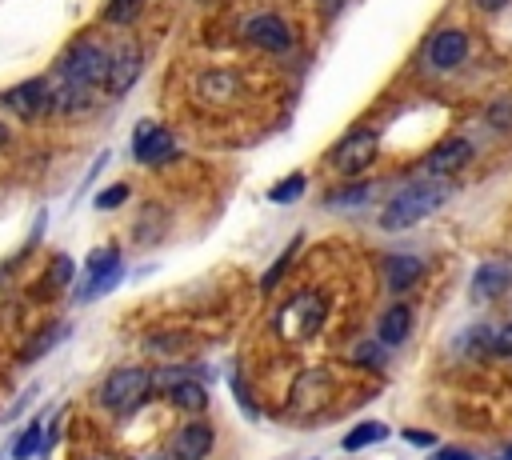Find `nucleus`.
<instances>
[{
  "label": "nucleus",
  "mask_w": 512,
  "mask_h": 460,
  "mask_svg": "<svg viewBox=\"0 0 512 460\" xmlns=\"http://www.w3.org/2000/svg\"><path fill=\"white\" fill-rule=\"evenodd\" d=\"M108 72H112V56L100 40H72L64 48V56L56 60L52 80V112H84L96 96V88H108Z\"/></svg>",
  "instance_id": "f257e3e1"
},
{
  "label": "nucleus",
  "mask_w": 512,
  "mask_h": 460,
  "mask_svg": "<svg viewBox=\"0 0 512 460\" xmlns=\"http://www.w3.org/2000/svg\"><path fill=\"white\" fill-rule=\"evenodd\" d=\"M448 184L444 180H416V184H408V188H400L388 204H384V212H380V228L384 232H400V228H412V224H420L424 216H432L444 200H448Z\"/></svg>",
  "instance_id": "f03ea898"
},
{
  "label": "nucleus",
  "mask_w": 512,
  "mask_h": 460,
  "mask_svg": "<svg viewBox=\"0 0 512 460\" xmlns=\"http://www.w3.org/2000/svg\"><path fill=\"white\" fill-rule=\"evenodd\" d=\"M152 392H156V376L148 368H140V364H124V368L104 376L100 408L112 412V416H132L152 400Z\"/></svg>",
  "instance_id": "7ed1b4c3"
},
{
  "label": "nucleus",
  "mask_w": 512,
  "mask_h": 460,
  "mask_svg": "<svg viewBox=\"0 0 512 460\" xmlns=\"http://www.w3.org/2000/svg\"><path fill=\"white\" fill-rule=\"evenodd\" d=\"M324 296L320 292H296L280 312H276V332L284 336V340H292V344H300V340H312L316 332H320V324H324Z\"/></svg>",
  "instance_id": "20e7f679"
},
{
  "label": "nucleus",
  "mask_w": 512,
  "mask_h": 460,
  "mask_svg": "<svg viewBox=\"0 0 512 460\" xmlns=\"http://www.w3.org/2000/svg\"><path fill=\"white\" fill-rule=\"evenodd\" d=\"M156 388H164V396H168V404L176 412L200 416L208 408V388L188 368H164V372H156Z\"/></svg>",
  "instance_id": "39448f33"
},
{
  "label": "nucleus",
  "mask_w": 512,
  "mask_h": 460,
  "mask_svg": "<svg viewBox=\"0 0 512 460\" xmlns=\"http://www.w3.org/2000/svg\"><path fill=\"white\" fill-rule=\"evenodd\" d=\"M4 108L20 120H44V116H56L52 112V80L48 76H36V80H24L16 88L4 92Z\"/></svg>",
  "instance_id": "423d86ee"
},
{
  "label": "nucleus",
  "mask_w": 512,
  "mask_h": 460,
  "mask_svg": "<svg viewBox=\"0 0 512 460\" xmlns=\"http://www.w3.org/2000/svg\"><path fill=\"white\" fill-rule=\"evenodd\" d=\"M376 148H380V140H376L372 128H352V132L332 148V168L344 172V176H360V172L376 160Z\"/></svg>",
  "instance_id": "0eeeda50"
},
{
  "label": "nucleus",
  "mask_w": 512,
  "mask_h": 460,
  "mask_svg": "<svg viewBox=\"0 0 512 460\" xmlns=\"http://www.w3.org/2000/svg\"><path fill=\"white\" fill-rule=\"evenodd\" d=\"M120 248L116 244H104V248H92L88 252V264H84V288H80V300H96V296H104V292H112L116 288V280H120Z\"/></svg>",
  "instance_id": "6e6552de"
},
{
  "label": "nucleus",
  "mask_w": 512,
  "mask_h": 460,
  "mask_svg": "<svg viewBox=\"0 0 512 460\" xmlns=\"http://www.w3.org/2000/svg\"><path fill=\"white\" fill-rule=\"evenodd\" d=\"M244 40L256 44V48H264V52H272V56H280V52H292L296 32L288 28L284 16H276V12H260V16H252V20L244 24Z\"/></svg>",
  "instance_id": "1a4fd4ad"
},
{
  "label": "nucleus",
  "mask_w": 512,
  "mask_h": 460,
  "mask_svg": "<svg viewBox=\"0 0 512 460\" xmlns=\"http://www.w3.org/2000/svg\"><path fill=\"white\" fill-rule=\"evenodd\" d=\"M212 448H216V432H212V424H204L200 416L184 420V424L172 432V440H168V456H172V460H208Z\"/></svg>",
  "instance_id": "9d476101"
},
{
  "label": "nucleus",
  "mask_w": 512,
  "mask_h": 460,
  "mask_svg": "<svg viewBox=\"0 0 512 460\" xmlns=\"http://www.w3.org/2000/svg\"><path fill=\"white\" fill-rule=\"evenodd\" d=\"M468 32L464 28H440L428 44H424V60L436 68V72H448V68H460L468 60Z\"/></svg>",
  "instance_id": "9b49d317"
},
{
  "label": "nucleus",
  "mask_w": 512,
  "mask_h": 460,
  "mask_svg": "<svg viewBox=\"0 0 512 460\" xmlns=\"http://www.w3.org/2000/svg\"><path fill=\"white\" fill-rule=\"evenodd\" d=\"M132 156H136L140 164H148V168L168 164V160L176 156V140H172V132L160 128V124H140L136 136H132Z\"/></svg>",
  "instance_id": "f8f14e48"
},
{
  "label": "nucleus",
  "mask_w": 512,
  "mask_h": 460,
  "mask_svg": "<svg viewBox=\"0 0 512 460\" xmlns=\"http://www.w3.org/2000/svg\"><path fill=\"white\" fill-rule=\"evenodd\" d=\"M468 160H472V144L460 140V136H452V140H440V144L428 152L424 168H428L432 176H452V172H460Z\"/></svg>",
  "instance_id": "ddd939ff"
},
{
  "label": "nucleus",
  "mask_w": 512,
  "mask_h": 460,
  "mask_svg": "<svg viewBox=\"0 0 512 460\" xmlns=\"http://www.w3.org/2000/svg\"><path fill=\"white\" fill-rule=\"evenodd\" d=\"M140 68H144L140 44H124V48H116V56H112V72H108V92H112V96H124V92L136 84Z\"/></svg>",
  "instance_id": "4468645a"
},
{
  "label": "nucleus",
  "mask_w": 512,
  "mask_h": 460,
  "mask_svg": "<svg viewBox=\"0 0 512 460\" xmlns=\"http://www.w3.org/2000/svg\"><path fill=\"white\" fill-rule=\"evenodd\" d=\"M420 276H424V260H420V256H408V252L384 256V284H388L392 292H408Z\"/></svg>",
  "instance_id": "2eb2a0df"
},
{
  "label": "nucleus",
  "mask_w": 512,
  "mask_h": 460,
  "mask_svg": "<svg viewBox=\"0 0 512 460\" xmlns=\"http://www.w3.org/2000/svg\"><path fill=\"white\" fill-rule=\"evenodd\" d=\"M408 332H412V308H408V304H392V308H384V316H380V324H376L380 344L396 348V344L408 340Z\"/></svg>",
  "instance_id": "dca6fc26"
},
{
  "label": "nucleus",
  "mask_w": 512,
  "mask_h": 460,
  "mask_svg": "<svg viewBox=\"0 0 512 460\" xmlns=\"http://www.w3.org/2000/svg\"><path fill=\"white\" fill-rule=\"evenodd\" d=\"M508 284H512L508 268H504V264H496V260H488V264H480V268H476V276H472V296H476V300H496Z\"/></svg>",
  "instance_id": "f3484780"
},
{
  "label": "nucleus",
  "mask_w": 512,
  "mask_h": 460,
  "mask_svg": "<svg viewBox=\"0 0 512 460\" xmlns=\"http://www.w3.org/2000/svg\"><path fill=\"white\" fill-rule=\"evenodd\" d=\"M380 440H388V424H380V420H364V424H356V428L344 432L340 448H344V452H360V448L380 444Z\"/></svg>",
  "instance_id": "a211bd4d"
},
{
  "label": "nucleus",
  "mask_w": 512,
  "mask_h": 460,
  "mask_svg": "<svg viewBox=\"0 0 512 460\" xmlns=\"http://www.w3.org/2000/svg\"><path fill=\"white\" fill-rule=\"evenodd\" d=\"M44 444H48V440H44V428H40V420H32V424L20 428V436H16V444H12V460H32Z\"/></svg>",
  "instance_id": "6ab92c4d"
},
{
  "label": "nucleus",
  "mask_w": 512,
  "mask_h": 460,
  "mask_svg": "<svg viewBox=\"0 0 512 460\" xmlns=\"http://www.w3.org/2000/svg\"><path fill=\"white\" fill-rule=\"evenodd\" d=\"M44 288H40V296H52V292H60V288H68L72 284V256L68 252H56L52 256V268L44 272Z\"/></svg>",
  "instance_id": "aec40b11"
},
{
  "label": "nucleus",
  "mask_w": 512,
  "mask_h": 460,
  "mask_svg": "<svg viewBox=\"0 0 512 460\" xmlns=\"http://www.w3.org/2000/svg\"><path fill=\"white\" fill-rule=\"evenodd\" d=\"M296 248H300V240H292V244H288V248L276 256V264H272V268L260 276V292H272V288L284 280V272H288V264H292V256H296Z\"/></svg>",
  "instance_id": "412c9836"
},
{
  "label": "nucleus",
  "mask_w": 512,
  "mask_h": 460,
  "mask_svg": "<svg viewBox=\"0 0 512 460\" xmlns=\"http://www.w3.org/2000/svg\"><path fill=\"white\" fill-rule=\"evenodd\" d=\"M140 8H144V0H108V8H104V20L108 24H132L136 16H140Z\"/></svg>",
  "instance_id": "4be33fe9"
},
{
  "label": "nucleus",
  "mask_w": 512,
  "mask_h": 460,
  "mask_svg": "<svg viewBox=\"0 0 512 460\" xmlns=\"http://www.w3.org/2000/svg\"><path fill=\"white\" fill-rule=\"evenodd\" d=\"M304 184H308V180H304V172H292L288 180H280V184L268 192V200H272V204H292V200L304 192Z\"/></svg>",
  "instance_id": "5701e85b"
},
{
  "label": "nucleus",
  "mask_w": 512,
  "mask_h": 460,
  "mask_svg": "<svg viewBox=\"0 0 512 460\" xmlns=\"http://www.w3.org/2000/svg\"><path fill=\"white\" fill-rule=\"evenodd\" d=\"M368 196H372V184H352V188L332 192V196H328V204H332V208H344V204H364Z\"/></svg>",
  "instance_id": "b1692460"
},
{
  "label": "nucleus",
  "mask_w": 512,
  "mask_h": 460,
  "mask_svg": "<svg viewBox=\"0 0 512 460\" xmlns=\"http://www.w3.org/2000/svg\"><path fill=\"white\" fill-rule=\"evenodd\" d=\"M124 200H128V184H112L108 192H100V196H96V208H100V212H108V208H120Z\"/></svg>",
  "instance_id": "393cba45"
},
{
  "label": "nucleus",
  "mask_w": 512,
  "mask_h": 460,
  "mask_svg": "<svg viewBox=\"0 0 512 460\" xmlns=\"http://www.w3.org/2000/svg\"><path fill=\"white\" fill-rule=\"evenodd\" d=\"M384 348H388V344H364V348L352 352V360H356V364H368V368H380V364H384Z\"/></svg>",
  "instance_id": "a878e982"
},
{
  "label": "nucleus",
  "mask_w": 512,
  "mask_h": 460,
  "mask_svg": "<svg viewBox=\"0 0 512 460\" xmlns=\"http://www.w3.org/2000/svg\"><path fill=\"white\" fill-rule=\"evenodd\" d=\"M64 332H68V328H60V324H52V328H48V332H44V336L36 340V348H28V352H24V360H36V356H44V352L52 348V340H56V336H64Z\"/></svg>",
  "instance_id": "bb28decb"
},
{
  "label": "nucleus",
  "mask_w": 512,
  "mask_h": 460,
  "mask_svg": "<svg viewBox=\"0 0 512 460\" xmlns=\"http://www.w3.org/2000/svg\"><path fill=\"white\" fill-rule=\"evenodd\" d=\"M492 352H496V356H512V324H504V328L492 336Z\"/></svg>",
  "instance_id": "cd10ccee"
},
{
  "label": "nucleus",
  "mask_w": 512,
  "mask_h": 460,
  "mask_svg": "<svg viewBox=\"0 0 512 460\" xmlns=\"http://www.w3.org/2000/svg\"><path fill=\"white\" fill-rule=\"evenodd\" d=\"M432 460H476L472 448H436Z\"/></svg>",
  "instance_id": "c85d7f7f"
},
{
  "label": "nucleus",
  "mask_w": 512,
  "mask_h": 460,
  "mask_svg": "<svg viewBox=\"0 0 512 460\" xmlns=\"http://www.w3.org/2000/svg\"><path fill=\"white\" fill-rule=\"evenodd\" d=\"M404 440H408V444H416V448H432V444H436V436H432V432H416V428H404Z\"/></svg>",
  "instance_id": "c756f323"
},
{
  "label": "nucleus",
  "mask_w": 512,
  "mask_h": 460,
  "mask_svg": "<svg viewBox=\"0 0 512 460\" xmlns=\"http://www.w3.org/2000/svg\"><path fill=\"white\" fill-rule=\"evenodd\" d=\"M344 4H348V0H320V12H324V16H336Z\"/></svg>",
  "instance_id": "7c9ffc66"
},
{
  "label": "nucleus",
  "mask_w": 512,
  "mask_h": 460,
  "mask_svg": "<svg viewBox=\"0 0 512 460\" xmlns=\"http://www.w3.org/2000/svg\"><path fill=\"white\" fill-rule=\"evenodd\" d=\"M472 4H476L480 12H500V8L508 4V0H472Z\"/></svg>",
  "instance_id": "2f4dec72"
},
{
  "label": "nucleus",
  "mask_w": 512,
  "mask_h": 460,
  "mask_svg": "<svg viewBox=\"0 0 512 460\" xmlns=\"http://www.w3.org/2000/svg\"><path fill=\"white\" fill-rule=\"evenodd\" d=\"M492 460H512V448H504L500 456H492Z\"/></svg>",
  "instance_id": "473e14b6"
},
{
  "label": "nucleus",
  "mask_w": 512,
  "mask_h": 460,
  "mask_svg": "<svg viewBox=\"0 0 512 460\" xmlns=\"http://www.w3.org/2000/svg\"><path fill=\"white\" fill-rule=\"evenodd\" d=\"M84 460H112V456H104V452H92V456H84Z\"/></svg>",
  "instance_id": "72a5a7b5"
},
{
  "label": "nucleus",
  "mask_w": 512,
  "mask_h": 460,
  "mask_svg": "<svg viewBox=\"0 0 512 460\" xmlns=\"http://www.w3.org/2000/svg\"><path fill=\"white\" fill-rule=\"evenodd\" d=\"M4 140H8V128H4V124H0V148H4Z\"/></svg>",
  "instance_id": "f704fd0d"
}]
</instances>
